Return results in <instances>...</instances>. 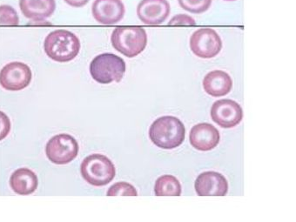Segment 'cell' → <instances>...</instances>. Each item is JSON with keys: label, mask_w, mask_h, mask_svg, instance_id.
Instances as JSON below:
<instances>
[{"label": "cell", "mask_w": 296, "mask_h": 222, "mask_svg": "<svg viewBox=\"0 0 296 222\" xmlns=\"http://www.w3.org/2000/svg\"><path fill=\"white\" fill-rule=\"evenodd\" d=\"M186 128L174 116H163L154 120L149 128V138L156 146L173 149L184 142Z\"/></svg>", "instance_id": "1"}, {"label": "cell", "mask_w": 296, "mask_h": 222, "mask_svg": "<svg viewBox=\"0 0 296 222\" xmlns=\"http://www.w3.org/2000/svg\"><path fill=\"white\" fill-rule=\"evenodd\" d=\"M80 40L70 30L59 29L50 32L44 41V50L51 59L58 63H67L79 53Z\"/></svg>", "instance_id": "2"}, {"label": "cell", "mask_w": 296, "mask_h": 222, "mask_svg": "<svg viewBox=\"0 0 296 222\" xmlns=\"http://www.w3.org/2000/svg\"><path fill=\"white\" fill-rule=\"evenodd\" d=\"M113 48L127 58L139 55L146 47L147 34L139 26H122L113 30L111 36Z\"/></svg>", "instance_id": "3"}, {"label": "cell", "mask_w": 296, "mask_h": 222, "mask_svg": "<svg viewBox=\"0 0 296 222\" xmlns=\"http://www.w3.org/2000/svg\"><path fill=\"white\" fill-rule=\"evenodd\" d=\"M127 70L124 59L113 53H102L91 60L89 71L91 78L102 84L120 82Z\"/></svg>", "instance_id": "4"}, {"label": "cell", "mask_w": 296, "mask_h": 222, "mask_svg": "<svg viewBox=\"0 0 296 222\" xmlns=\"http://www.w3.org/2000/svg\"><path fill=\"white\" fill-rule=\"evenodd\" d=\"M80 173L88 184L103 186L114 179L116 169L109 158L103 154L93 153L84 159L80 166Z\"/></svg>", "instance_id": "5"}, {"label": "cell", "mask_w": 296, "mask_h": 222, "mask_svg": "<svg viewBox=\"0 0 296 222\" xmlns=\"http://www.w3.org/2000/svg\"><path fill=\"white\" fill-rule=\"evenodd\" d=\"M79 149V143L73 136L60 133L49 139L45 145V154L51 162L66 165L75 159Z\"/></svg>", "instance_id": "6"}, {"label": "cell", "mask_w": 296, "mask_h": 222, "mask_svg": "<svg viewBox=\"0 0 296 222\" xmlns=\"http://www.w3.org/2000/svg\"><path fill=\"white\" fill-rule=\"evenodd\" d=\"M190 49L195 56L201 59L216 57L222 49V41L216 30L200 28L190 38Z\"/></svg>", "instance_id": "7"}, {"label": "cell", "mask_w": 296, "mask_h": 222, "mask_svg": "<svg viewBox=\"0 0 296 222\" xmlns=\"http://www.w3.org/2000/svg\"><path fill=\"white\" fill-rule=\"evenodd\" d=\"M31 70L22 62H11L0 71V85L7 91H21L30 84Z\"/></svg>", "instance_id": "8"}, {"label": "cell", "mask_w": 296, "mask_h": 222, "mask_svg": "<svg viewBox=\"0 0 296 222\" xmlns=\"http://www.w3.org/2000/svg\"><path fill=\"white\" fill-rule=\"evenodd\" d=\"M211 118L218 126L232 128L238 126L243 118L241 106L232 99H219L212 104Z\"/></svg>", "instance_id": "9"}, {"label": "cell", "mask_w": 296, "mask_h": 222, "mask_svg": "<svg viewBox=\"0 0 296 222\" xmlns=\"http://www.w3.org/2000/svg\"><path fill=\"white\" fill-rule=\"evenodd\" d=\"M171 6L167 0H141L137 6V15L143 24L159 25L169 17Z\"/></svg>", "instance_id": "10"}, {"label": "cell", "mask_w": 296, "mask_h": 222, "mask_svg": "<svg viewBox=\"0 0 296 222\" xmlns=\"http://www.w3.org/2000/svg\"><path fill=\"white\" fill-rule=\"evenodd\" d=\"M126 13V7L121 0H94L91 14L98 23L105 25L118 24Z\"/></svg>", "instance_id": "11"}, {"label": "cell", "mask_w": 296, "mask_h": 222, "mask_svg": "<svg viewBox=\"0 0 296 222\" xmlns=\"http://www.w3.org/2000/svg\"><path fill=\"white\" fill-rule=\"evenodd\" d=\"M194 187L199 196H225L228 192V182L221 174L208 171L197 177Z\"/></svg>", "instance_id": "12"}, {"label": "cell", "mask_w": 296, "mask_h": 222, "mask_svg": "<svg viewBox=\"0 0 296 222\" xmlns=\"http://www.w3.org/2000/svg\"><path fill=\"white\" fill-rule=\"evenodd\" d=\"M219 132L209 123L197 124L190 131L189 140L195 149L202 152L212 150L219 142Z\"/></svg>", "instance_id": "13"}, {"label": "cell", "mask_w": 296, "mask_h": 222, "mask_svg": "<svg viewBox=\"0 0 296 222\" xmlns=\"http://www.w3.org/2000/svg\"><path fill=\"white\" fill-rule=\"evenodd\" d=\"M203 88L212 97L226 96L233 88V80L227 72L214 70L208 72L203 79Z\"/></svg>", "instance_id": "14"}, {"label": "cell", "mask_w": 296, "mask_h": 222, "mask_svg": "<svg viewBox=\"0 0 296 222\" xmlns=\"http://www.w3.org/2000/svg\"><path fill=\"white\" fill-rule=\"evenodd\" d=\"M19 8L24 17L33 21H45L56 10L55 0H19Z\"/></svg>", "instance_id": "15"}, {"label": "cell", "mask_w": 296, "mask_h": 222, "mask_svg": "<svg viewBox=\"0 0 296 222\" xmlns=\"http://www.w3.org/2000/svg\"><path fill=\"white\" fill-rule=\"evenodd\" d=\"M10 186L19 195H29L36 191L38 180L34 172L28 168H19L12 173L10 178Z\"/></svg>", "instance_id": "16"}, {"label": "cell", "mask_w": 296, "mask_h": 222, "mask_svg": "<svg viewBox=\"0 0 296 222\" xmlns=\"http://www.w3.org/2000/svg\"><path fill=\"white\" fill-rule=\"evenodd\" d=\"M154 192L156 196H180L181 194V185L174 176L162 175L155 182Z\"/></svg>", "instance_id": "17"}, {"label": "cell", "mask_w": 296, "mask_h": 222, "mask_svg": "<svg viewBox=\"0 0 296 222\" xmlns=\"http://www.w3.org/2000/svg\"><path fill=\"white\" fill-rule=\"evenodd\" d=\"M212 0H178L182 9L194 14L205 12L212 5Z\"/></svg>", "instance_id": "18"}, {"label": "cell", "mask_w": 296, "mask_h": 222, "mask_svg": "<svg viewBox=\"0 0 296 222\" xmlns=\"http://www.w3.org/2000/svg\"><path fill=\"white\" fill-rule=\"evenodd\" d=\"M107 196H137L138 192L136 188L127 182H117L113 184L112 186H110L108 191L106 192Z\"/></svg>", "instance_id": "19"}, {"label": "cell", "mask_w": 296, "mask_h": 222, "mask_svg": "<svg viewBox=\"0 0 296 222\" xmlns=\"http://www.w3.org/2000/svg\"><path fill=\"white\" fill-rule=\"evenodd\" d=\"M19 18L16 10L11 5H0V25H18Z\"/></svg>", "instance_id": "20"}, {"label": "cell", "mask_w": 296, "mask_h": 222, "mask_svg": "<svg viewBox=\"0 0 296 222\" xmlns=\"http://www.w3.org/2000/svg\"><path fill=\"white\" fill-rule=\"evenodd\" d=\"M169 25H196L194 18L187 14H178L171 18Z\"/></svg>", "instance_id": "21"}, {"label": "cell", "mask_w": 296, "mask_h": 222, "mask_svg": "<svg viewBox=\"0 0 296 222\" xmlns=\"http://www.w3.org/2000/svg\"><path fill=\"white\" fill-rule=\"evenodd\" d=\"M11 130V122L9 118L0 111V140L4 139Z\"/></svg>", "instance_id": "22"}, {"label": "cell", "mask_w": 296, "mask_h": 222, "mask_svg": "<svg viewBox=\"0 0 296 222\" xmlns=\"http://www.w3.org/2000/svg\"><path fill=\"white\" fill-rule=\"evenodd\" d=\"M68 5L74 7V8H80L86 5L90 0H64Z\"/></svg>", "instance_id": "23"}, {"label": "cell", "mask_w": 296, "mask_h": 222, "mask_svg": "<svg viewBox=\"0 0 296 222\" xmlns=\"http://www.w3.org/2000/svg\"><path fill=\"white\" fill-rule=\"evenodd\" d=\"M224 1H235V0H224Z\"/></svg>", "instance_id": "24"}]
</instances>
